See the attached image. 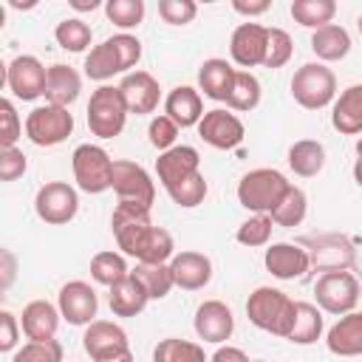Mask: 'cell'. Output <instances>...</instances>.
Returning <instances> with one entry per match:
<instances>
[{
    "label": "cell",
    "mask_w": 362,
    "mask_h": 362,
    "mask_svg": "<svg viewBox=\"0 0 362 362\" xmlns=\"http://www.w3.org/2000/svg\"><path fill=\"white\" fill-rule=\"evenodd\" d=\"M331 124L342 136H359L362 133V82L348 85L331 107Z\"/></svg>",
    "instance_id": "26"
},
{
    "label": "cell",
    "mask_w": 362,
    "mask_h": 362,
    "mask_svg": "<svg viewBox=\"0 0 362 362\" xmlns=\"http://www.w3.org/2000/svg\"><path fill=\"white\" fill-rule=\"evenodd\" d=\"M0 257H3V288H8L14 280V255L8 249H3Z\"/></svg>",
    "instance_id": "53"
},
{
    "label": "cell",
    "mask_w": 362,
    "mask_h": 362,
    "mask_svg": "<svg viewBox=\"0 0 362 362\" xmlns=\"http://www.w3.org/2000/svg\"><path fill=\"white\" fill-rule=\"evenodd\" d=\"M25 170H28V158L20 147L0 150V178L3 181H17L20 175H25Z\"/></svg>",
    "instance_id": "49"
},
{
    "label": "cell",
    "mask_w": 362,
    "mask_h": 362,
    "mask_svg": "<svg viewBox=\"0 0 362 362\" xmlns=\"http://www.w3.org/2000/svg\"><path fill=\"white\" fill-rule=\"evenodd\" d=\"M192 328L198 334V339L204 342H212V345H223L232 331H235V317H232V308L221 300H204L198 308H195V320H192Z\"/></svg>",
    "instance_id": "15"
},
{
    "label": "cell",
    "mask_w": 362,
    "mask_h": 362,
    "mask_svg": "<svg viewBox=\"0 0 362 362\" xmlns=\"http://www.w3.org/2000/svg\"><path fill=\"white\" fill-rule=\"evenodd\" d=\"M11 362H62V345L57 339H45V342H25L23 348L14 351Z\"/></svg>",
    "instance_id": "43"
},
{
    "label": "cell",
    "mask_w": 362,
    "mask_h": 362,
    "mask_svg": "<svg viewBox=\"0 0 362 362\" xmlns=\"http://www.w3.org/2000/svg\"><path fill=\"white\" fill-rule=\"evenodd\" d=\"M198 136L215 150H232L243 141L246 127L235 113L215 107V110H206L204 119L198 122Z\"/></svg>",
    "instance_id": "13"
},
{
    "label": "cell",
    "mask_w": 362,
    "mask_h": 362,
    "mask_svg": "<svg viewBox=\"0 0 362 362\" xmlns=\"http://www.w3.org/2000/svg\"><path fill=\"white\" fill-rule=\"evenodd\" d=\"M17 339H20V322L11 311H0V351L8 354L17 348Z\"/></svg>",
    "instance_id": "50"
},
{
    "label": "cell",
    "mask_w": 362,
    "mask_h": 362,
    "mask_svg": "<svg viewBox=\"0 0 362 362\" xmlns=\"http://www.w3.org/2000/svg\"><path fill=\"white\" fill-rule=\"evenodd\" d=\"M260 96H263V88H260V79L252 74V71H238L235 74V85H232V93L226 99V105L232 110H240V113H249L260 105Z\"/></svg>",
    "instance_id": "35"
},
{
    "label": "cell",
    "mask_w": 362,
    "mask_h": 362,
    "mask_svg": "<svg viewBox=\"0 0 362 362\" xmlns=\"http://www.w3.org/2000/svg\"><path fill=\"white\" fill-rule=\"evenodd\" d=\"M288 11H291L294 23L317 31V28L331 25V20L337 14V3L334 0H294Z\"/></svg>",
    "instance_id": "34"
},
{
    "label": "cell",
    "mask_w": 362,
    "mask_h": 362,
    "mask_svg": "<svg viewBox=\"0 0 362 362\" xmlns=\"http://www.w3.org/2000/svg\"><path fill=\"white\" fill-rule=\"evenodd\" d=\"M107 40H110V45H113V51H116V57L122 62V71L130 74V68H136L139 59H141V42H139V37H133L127 31H119V34H113Z\"/></svg>",
    "instance_id": "45"
},
{
    "label": "cell",
    "mask_w": 362,
    "mask_h": 362,
    "mask_svg": "<svg viewBox=\"0 0 362 362\" xmlns=\"http://www.w3.org/2000/svg\"><path fill=\"white\" fill-rule=\"evenodd\" d=\"M356 28H359V34H362V14H359V20H356Z\"/></svg>",
    "instance_id": "58"
},
{
    "label": "cell",
    "mask_w": 362,
    "mask_h": 362,
    "mask_svg": "<svg viewBox=\"0 0 362 362\" xmlns=\"http://www.w3.org/2000/svg\"><path fill=\"white\" fill-rule=\"evenodd\" d=\"M82 348L96 362V359H107V356L130 351V342H127V331L122 325H116L110 320H93L90 325H85Z\"/></svg>",
    "instance_id": "16"
},
{
    "label": "cell",
    "mask_w": 362,
    "mask_h": 362,
    "mask_svg": "<svg viewBox=\"0 0 362 362\" xmlns=\"http://www.w3.org/2000/svg\"><path fill=\"white\" fill-rule=\"evenodd\" d=\"M107 303H110V311H113L116 317H139V314L147 308L150 294H147V288H144L133 274H127L122 283H116V286L110 288Z\"/></svg>",
    "instance_id": "27"
},
{
    "label": "cell",
    "mask_w": 362,
    "mask_h": 362,
    "mask_svg": "<svg viewBox=\"0 0 362 362\" xmlns=\"http://www.w3.org/2000/svg\"><path fill=\"white\" fill-rule=\"evenodd\" d=\"M294 305L297 300H291L286 291L272 286H257L246 300V317L255 328L286 339L294 325Z\"/></svg>",
    "instance_id": "1"
},
{
    "label": "cell",
    "mask_w": 362,
    "mask_h": 362,
    "mask_svg": "<svg viewBox=\"0 0 362 362\" xmlns=\"http://www.w3.org/2000/svg\"><path fill=\"white\" fill-rule=\"evenodd\" d=\"M252 362H266V359H252Z\"/></svg>",
    "instance_id": "59"
},
{
    "label": "cell",
    "mask_w": 362,
    "mask_h": 362,
    "mask_svg": "<svg viewBox=\"0 0 362 362\" xmlns=\"http://www.w3.org/2000/svg\"><path fill=\"white\" fill-rule=\"evenodd\" d=\"M305 212H308V198H305V192L300 187L291 184V189L283 195V201L272 209V221L277 226H288L291 229V226H300L305 221Z\"/></svg>",
    "instance_id": "38"
},
{
    "label": "cell",
    "mask_w": 362,
    "mask_h": 362,
    "mask_svg": "<svg viewBox=\"0 0 362 362\" xmlns=\"http://www.w3.org/2000/svg\"><path fill=\"white\" fill-rule=\"evenodd\" d=\"M119 90L124 96V105L130 113L136 116H147L158 107V99H161V88H158V79L147 71H130L124 74V79L119 82Z\"/></svg>",
    "instance_id": "18"
},
{
    "label": "cell",
    "mask_w": 362,
    "mask_h": 362,
    "mask_svg": "<svg viewBox=\"0 0 362 362\" xmlns=\"http://www.w3.org/2000/svg\"><path fill=\"white\" fill-rule=\"evenodd\" d=\"M204 113V99L192 85H178L164 99V116H170L178 127H198Z\"/></svg>",
    "instance_id": "23"
},
{
    "label": "cell",
    "mask_w": 362,
    "mask_h": 362,
    "mask_svg": "<svg viewBox=\"0 0 362 362\" xmlns=\"http://www.w3.org/2000/svg\"><path fill=\"white\" fill-rule=\"evenodd\" d=\"M127 113L119 85H99L88 99V127L99 139H116L127 124Z\"/></svg>",
    "instance_id": "4"
},
{
    "label": "cell",
    "mask_w": 362,
    "mask_h": 362,
    "mask_svg": "<svg viewBox=\"0 0 362 362\" xmlns=\"http://www.w3.org/2000/svg\"><path fill=\"white\" fill-rule=\"evenodd\" d=\"M144 0H107L105 3V14H107V20L116 25V28H122V31H130V28H136L141 20H144Z\"/></svg>",
    "instance_id": "41"
},
{
    "label": "cell",
    "mask_w": 362,
    "mask_h": 362,
    "mask_svg": "<svg viewBox=\"0 0 362 362\" xmlns=\"http://www.w3.org/2000/svg\"><path fill=\"white\" fill-rule=\"evenodd\" d=\"M209 362H252L240 348H235V345H221L212 356H209Z\"/></svg>",
    "instance_id": "52"
},
{
    "label": "cell",
    "mask_w": 362,
    "mask_h": 362,
    "mask_svg": "<svg viewBox=\"0 0 362 362\" xmlns=\"http://www.w3.org/2000/svg\"><path fill=\"white\" fill-rule=\"evenodd\" d=\"M354 181L362 187V158H356V161H354Z\"/></svg>",
    "instance_id": "56"
},
{
    "label": "cell",
    "mask_w": 362,
    "mask_h": 362,
    "mask_svg": "<svg viewBox=\"0 0 362 362\" xmlns=\"http://www.w3.org/2000/svg\"><path fill=\"white\" fill-rule=\"evenodd\" d=\"M82 68H85V76L93 79V82H107V79H113L116 74H124V71H122V62H119V57H116V51H113V45H110V40L93 45V48L85 54V65H82Z\"/></svg>",
    "instance_id": "31"
},
{
    "label": "cell",
    "mask_w": 362,
    "mask_h": 362,
    "mask_svg": "<svg viewBox=\"0 0 362 362\" xmlns=\"http://www.w3.org/2000/svg\"><path fill=\"white\" fill-rule=\"evenodd\" d=\"M34 212L40 221H45L51 226L71 223L79 212V195L65 181H48L34 195Z\"/></svg>",
    "instance_id": "9"
},
{
    "label": "cell",
    "mask_w": 362,
    "mask_h": 362,
    "mask_svg": "<svg viewBox=\"0 0 362 362\" xmlns=\"http://www.w3.org/2000/svg\"><path fill=\"white\" fill-rule=\"evenodd\" d=\"M57 308L68 325H90L99 311V297L90 283L71 280L57 294Z\"/></svg>",
    "instance_id": "12"
},
{
    "label": "cell",
    "mask_w": 362,
    "mask_h": 362,
    "mask_svg": "<svg viewBox=\"0 0 362 362\" xmlns=\"http://www.w3.org/2000/svg\"><path fill=\"white\" fill-rule=\"evenodd\" d=\"M158 14L167 25H187L195 20L198 6L195 0H158Z\"/></svg>",
    "instance_id": "46"
},
{
    "label": "cell",
    "mask_w": 362,
    "mask_h": 362,
    "mask_svg": "<svg viewBox=\"0 0 362 362\" xmlns=\"http://www.w3.org/2000/svg\"><path fill=\"white\" fill-rule=\"evenodd\" d=\"M113 192L119 201L124 204H139L144 209H153L156 201V184L150 178V173L127 158L113 161Z\"/></svg>",
    "instance_id": "10"
},
{
    "label": "cell",
    "mask_w": 362,
    "mask_h": 362,
    "mask_svg": "<svg viewBox=\"0 0 362 362\" xmlns=\"http://www.w3.org/2000/svg\"><path fill=\"white\" fill-rule=\"evenodd\" d=\"M288 167L300 178H314L325 167V147L314 139H300L288 147Z\"/></svg>",
    "instance_id": "30"
},
{
    "label": "cell",
    "mask_w": 362,
    "mask_h": 362,
    "mask_svg": "<svg viewBox=\"0 0 362 362\" xmlns=\"http://www.w3.org/2000/svg\"><path fill=\"white\" fill-rule=\"evenodd\" d=\"M263 263L269 269L272 277L277 280H297L308 272L311 266V255L300 246V243H272L263 255Z\"/></svg>",
    "instance_id": "19"
},
{
    "label": "cell",
    "mask_w": 362,
    "mask_h": 362,
    "mask_svg": "<svg viewBox=\"0 0 362 362\" xmlns=\"http://www.w3.org/2000/svg\"><path fill=\"white\" fill-rule=\"evenodd\" d=\"M314 297H317L320 311L334 314V317H345L359 303V280L348 269L322 272V277L314 283Z\"/></svg>",
    "instance_id": "6"
},
{
    "label": "cell",
    "mask_w": 362,
    "mask_h": 362,
    "mask_svg": "<svg viewBox=\"0 0 362 362\" xmlns=\"http://www.w3.org/2000/svg\"><path fill=\"white\" fill-rule=\"evenodd\" d=\"M272 229H274L272 215H252V218H246V221L238 226L235 238H238L240 246L255 249V246H266V243L272 240Z\"/></svg>",
    "instance_id": "42"
},
{
    "label": "cell",
    "mask_w": 362,
    "mask_h": 362,
    "mask_svg": "<svg viewBox=\"0 0 362 362\" xmlns=\"http://www.w3.org/2000/svg\"><path fill=\"white\" fill-rule=\"evenodd\" d=\"M325 348L334 356H362V311L339 317L325 334Z\"/></svg>",
    "instance_id": "22"
},
{
    "label": "cell",
    "mask_w": 362,
    "mask_h": 362,
    "mask_svg": "<svg viewBox=\"0 0 362 362\" xmlns=\"http://www.w3.org/2000/svg\"><path fill=\"white\" fill-rule=\"evenodd\" d=\"M195 173H201V153L189 144H175V147L158 153V158H156V175L164 189L181 184L184 178H189Z\"/></svg>",
    "instance_id": "17"
},
{
    "label": "cell",
    "mask_w": 362,
    "mask_h": 362,
    "mask_svg": "<svg viewBox=\"0 0 362 362\" xmlns=\"http://www.w3.org/2000/svg\"><path fill=\"white\" fill-rule=\"evenodd\" d=\"M206 192H209V184H206L204 173H195V175H189L181 184H175V187L167 189V195L173 198V204L181 206V209H192V206L204 204Z\"/></svg>",
    "instance_id": "40"
},
{
    "label": "cell",
    "mask_w": 362,
    "mask_h": 362,
    "mask_svg": "<svg viewBox=\"0 0 362 362\" xmlns=\"http://www.w3.org/2000/svg\"><path fill=\"white\" fill-rule=\"evenodd\" d=\"M322 331H325V320H322L320 305L297 300V305H294V325H291L286 339L294 342V345H314L322 337Z\"/></svg>",
    "instance_id": "29"
},
{
    "label": "cell",
    "mask_w": 362,
    "mask_h": 362,
    "mask_svg": "<svg viewBox=\"0 0 362 362\" xmlns=\"http://www.w3.org/2000/svg\"><path fill=\"white\" fill-rule=\"evenodd\" d=\"M175 257V243H173V235L161 226H153L150 235L144 238L139 255H136V263H170Z\"/></svg>",
    "instance_id": "39"
},
{
    "label": "cell",
    "mask_w": 362,
    "mask_h": 362,
    "mask_svg": "<svg viewBox=\"0 0 362 362\" xmlns=\"http://www.w3.org/2000/svg\"><path fill=\"white\" fill-rule=\"evenodd\" d=\"M170 272L178 288L184 291H198L212 280V260L201 252H178L170 260Z\"/></svg>",
    "instance_id": "21"
},
{
    "label": "cell",
    "mask_w": 362,
    "mask_h": 362,
    "mask_svg": "<svg viewBox=\"0 0 362 362\" xmlns=\"http://www.w3.org/2000/svg\"><path fill=\"white\" fill-rule=\"evenodd\" d=\"M178 130H181V127H178L170 116H153V119H150V127H147V136H150V144L164 153V150L175 147Z\"/></svg>",
    "instance_id": "47"
},
{
    "label": "cell",
    "mask_w": 362,
    "mask_h": 362,
    "mask_svg": "<svg viewBox=\"0 0 362 362\" xmlns=\"http://www.w3.org/2000/svg\"><path fill=\"white\" fill-rule=\"evenodd\" d=\"M96 362H133V354L124 351V354H116V356H107V359H96Z\"/></svg>",
    "instance_id": "55"
},
{
    "label": "cell",
    "mask_w": 362,
    "mask_h": 362,
    "mask_svg": "<svg viewBox=\"0 0 362 362\" xmlns=\"http://www.w3.org/2000/svg\"><path fill=\"white\" fill-rule=\"evenodd\" d=\"M127 274H130V269H127L124 255H119V252H113V249L96 252V255L90 257V277H93L99 286L113 288V286L122 283Z\"/></svg>",
    "instance_id": "32"
},
{
    "label": "cell",
    "mask_w": 362,
    "mask_h": 362,
    "mask_svg": "<svg viewBox=\"0 0 362 362\" xmlns=\"http://www.w3.org/2000/svg\"><path fill=\"white\" fill-rule=\"evenodd\" d=\"M130 274L147 288L150 300H164L175 286L170 263H136V269Z\"/></svg>",
    "instance_id": "33"
},
{
    "label": "cell",
    "mask_w": 362,
    "mask_h": 362,
    "mask_svg": "<svg viewBox=\"0 0 362 362\" xmlns=\"http://www.w3.org/2000/svg\"><path fill=\"white\" fill-rule=\"evenodd\" d=\"M153 362H209V359L198 342L167 337L153 348Z\"/></svg>",
    "instance_id": "36"
},
{
    "label": "cell",
    "mask_w": 362,
    "mask_h": 362,
    "mask_svg": "<svg viewBox=\"0 0 362 362\" xmlns=\"http://www.w3.org/2000/svg\"><path fill=\"white\" fill-rule=\"evenodd\" d=\"M311 51L317 54V59L322 65L325 62H339L351 54V34L337 23H331L325 28H317L311 34Z\"/></svg>",
    "instance_id": "28"
},
{
    "label": "cell",
    "mask_w": 362,
    "mask_h": 362,
    "mask_svg": "<svg viewBox=\"0 0 362 362\" xmlns=\"http://www.w3.org/2000/svg\"><path fill=\"white\" fill-rule=\"evenodd\" d=\"M71 8H76V11H93V8H99V0H71Z\"/></svg>",
    "instance_id": "54"
},
{
    "label": "cell",
    "mask_w": 362,
    "mask_h": 362,
    "mask_svg": "<svg viewBox=\"0 0 362 362\" xmlns=\"http://www.w3.org/2000/svg\"><path fill=\"white\" fill-rule=\"evenodd\" d=\"M59 308L48 300H31L23 314H20V328L23 334L31 339V342H45V339H54L57 337V328H59Z\"/></svg>",
    "instance_id": "20"
},
{
    "label": "cell",
    "mask_w": 362,
    "mask_h": 362,
    "mask_svg": "<svg viewBox=\"0 0 362 362\" xmlns=\"http://www.w3.org/2000/svg\"><path fill=\"white\" fill-rule=\"evenodd\" d=\"M153 226L156 223L150 221V209H144L139 204L119 201L116 209H113V215H110V229H113L116 246L124 255H130V257L139 255V249H141V243H144V238L150 235Z\"/></svg>",
    "instance_id": "8"
},
{
    "label": "cell",
    "mask_w": 362,
    "mask_h": 362,
    "mask_svg": "<svg viewBox=\"0 0 362 362\" xmlns=\"http://www.w3.org/2000/svg\"><path fill=\"white\" fill-rule=\"evenodd\" d=\"M54 40H57V45L65 48V51L82 54V51L90 45L93 31H90V25H88L82 17H68V20H62V23L54 28Z\"/></svg>",
    "instance_id": "37"
},
{
    "label": "cell",
    "mask_w": 362,
    "mask_h": 362,
    "mask_svg": "<svg viewBox=\"0 0 362 362\" xmlns=\"http://www.w3.org/2000/svg\"><path fill=\"white\" fill-rule=\"evenodd\" d=\"M269 6H272L269 0H232V8L243 17H260L269 11Z\"/></svg>",
    "instance_id": "51"
},
{
    "label": "cell",
    "mask_w": 362,
    "mask_h": 362,
    "mask_svg": "<svg viewBox=\"0 0 362 362\" xmlns=\"http://www.w3.org/2000/svg\"><path fill=\"white\" fill-rule=\"evenodd\" d=\"M235 74H238V68H232V62H226L221 57L204 59L198 68V88L204 90L206 99L226 102L232 93V85H235Z\"/></svg>",
    "instance_id": "24"
},
{
    "label": "cell",
    "mask_w": 362,
    "mask_h": 362,
    "mask_svg": "<svg viewBox=\"0 0 362 362\" xmlns=\"http://www.w3.org/2000/svg\"><path fill=\"white\" fill-rule=\"evenodd\" d=\"M82 90V76L76 74V68L65 65V62H54L48 68V79H45V105H57V107H68L79 99Z\"/></svg>",
    "instance_id": "25"
},
{
    "label": "cell",
    "mask_w": 362,
    "mask_h": 362,
    "mask_svg": "<svg viewBox=\"0 0 362 362\" xmlns=\"http://www.w3.org/2000/svg\"><path fill=\"white\" fill-rule=\"evenodd\" d=\"M266 45H269V28L260 23H240L232 31L229 54L232 62L240 68H255L266 62Z\"/></svg>",
    "instance_id": "14"
},
{
    "label": "cell",
    "mask_w": 362,
    "mask_h": 362,
    "mask_svg": "<svg viewBox=\"0 0 362 362\" xmlns=\"http://www.w3.org/2000/svg\"><path fill=\"white\" fill-rule=\"evenodd\" d=\"M356 156H359V158H362V136H359V139H356Z\"/></svg>",
    "instance_id": "57"
},
{
    "label": "cell",
    "mask_w": 362,
    "mask_h": 362,
    "mask_svg": "<svg viewBox=\"0 0 362 362\" xmlns=\"http://www.w3.org/2000/svg\"><path fill=\"white\" fill-rule=\"evenodd\" d=\"M294 54L291 34L283 28H269V45H266V68H283Z\"/></svg>",
    "instance_id": "44"
},
{
    "label": "cell",
    "mask_w": 362,
    "mask_h": 362,
    "mask_svg": "<svg viewBox=\"0 0 362 362\" xmlns=\"http://www.w3.org/2000/svg\"><path fill=\"white\" fill-rule=\"evenodd\" d=\"M20 136H23V124H20V116L14 110V102L3 99L0 102V144H3V150L14 147Z\"/></svg>",
    "instance_id": "48"
},
{
    "label": "cell",
    "mask_w": 362,
    "mask_h": 362,
    "mask_svg": "<svg viewBox=\"0 0 362 362\" xmlns=\"http://www.w3.org/2000/svg\"><path fill=\"white\" fill-rule=\"evenodd\" d=\"M291 96L305 110H322L337 99V76L322 62H305L291 76Z\"/></svg>",
    "instance_id": "3"
},
{
    "label": "cell",
    "mask_w": 362,
    "mask_h": 362,
    "mask_svg": "<svg viewBox=\"0 0 362 362\" xmlns=\"http://www.w3.org/2000/svg\"><path fill=\"white\" fill-rule=\"evenodd\" d=\"M74 133V113L57 105H40L25 116V139L37 147H57Z\"/></svg>",
    "instance_id": "7"
},
{
    "label": "cell",
    "mask_w": 362,
    "mask_h": 362,
    "mask_svg": "<svg viewBox=\"0 0 362 362\" xmlns=\"http://www.w3.org/2000/svg\"><path fill=\"white\" fill-rule=\"evenodd\" d=\"M288 189H291V181L280 170L257 167L238 181V204L255 215H272V209L283 201Z\"/></svg>",
    "instance_id": "2"
},
{
    "label": "cell",
    "mask_w": 362,
    "mask_h": 362,
    "mask_svg": "<svg viewBox=\"0 0 362 362\" xmlns=\"http://www.w3.org/2000/svg\"><path fill=\"white\" fill-rule=\"evenodd\" d=\"M74 181L88 195H102L113 189V158L99 144H79L71 156Z\"/></svg>",
    "instance_id": "5"
},
{
    "label": "cell",
    "mask_w": 362,
    "mask_h": 362,
    "mask_svg": "<svg viewBox=\"0 0 362 362\" xmlns=\"http://www.w3.org/2000/svg\"><path fill=\"white\" fill-rule=\"evenodd\" d=\"M45 79H48V68L31 54H20L6 65V88L11 90L14 99L34 102L45 96Z\"/></svg>",
    "instance_id": "11"
}]
</instances>
